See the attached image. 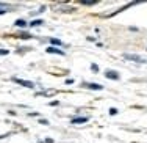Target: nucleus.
I'll return each mask as SVG.
<instances>
[{
    "label": "nucleus",
    "mask_w": 147,
    "mask_h": 143,
    "mask_svg": "<svg viewBox=\"0 0 147 143\" xmlns=\"http://www.w3.org/2000/svg\"><path fill=\"white\" fill-rule=\"evenodd\" d=\"M124 58H127V60L130 61H136V63H147V60H144L142 57H139V55H130V54H125Z\"/></svg>",
    "instance_id": "nucleus-1"
},
{
    "label": "nucleus",
    "mask_w": 147,
    "mask_h": 143,
    "mask_svg": "<svg viewBox=\"0 0 147 143\" xmlns=\"http://www.w3.org/2000/svg\"><path fill=\"white\" fill-rule=\"evenodd\" d=\"M13 82L19 83V85H22V86H27V88H34V83H33V82H30V80H22V79L14 77V79H13Z\"/></svg>",
    "instance_id": "nucleus-2"
},
{
    "label": "nucleus",
    "mask_w": 147,
    "mask_h": 143,
    "mask_svg": "<svg viewBox=\"0 0 147 143\" xmlns=\"http://www.w3.org/2000/svg\"><path fill=\"white\" fill-rule=\"evenodd\" d=\"M45 52H47V54H57V55H64V50H61V49H57V47H45Z\"/></svg>",
    "instance_id": "nucleus-3"
},
{
    "label": "nucleus",
    "mask_w": 147,
    "mask_h": 143,
    "mask_svg": "<svg viewBox=\"0 0 147 143\" xmlns=\"http://www.w3.org/2000/svg\"><path fill=\"white\" fill-rule=\"evenodd\" d=\"M88 120H89L88 116H75V118H72L71 123L72 124H83V123H88Z\"/></svg>",
    "instance_id": "nucleus-4"
},
{
    "label": "nucleus",
    "mask_w": 147,
    "mask_h": 143,
    "mask_svg": "<svg viewBox=\"0 0 147 143\" xmlns=\"http://www.w3.org/2000/svg\"><path fill=\"white\" fill-rule=\"evenodd\" d=\"M82 86H85L88 90H102L103 88V85H99V83H83Z\"/></svg>",
    "instance_id": "nucleus-5"
},
{
    "label": "nucleus",
    "mask_w": 147,
    "mask_h": 143,
    "mask_svg": "<svg viewBox=\"0 0 147 143\" xmlns=\"http://www.w3.org/2000/svg\"><path fill=\"white\" fill-rule=\"evenodd\" d=\"M105 77H107V79H113V80H119L121 76H119L116 71H107V72H105Z\"/></svg>",
    "instance_id": "nucleus-6"
},
{
    "label": "nucleus",
    "mask_w": 147,
    "mask_h": 143,
    "mask_svg": "<svg viewBox=\"0 0 147 143\" xmlns=\"http://www.w3.org/2000/svg\"><path fill=\"white\" fill-rule=\"evenodd\" d=\"M49 41H50V43H52V44H55V46H61V47H67V44H64V43H63V41H61V39H57V38H50V39H49Z\"/></svg>",
    "instance_id": "nucleus-7"
},
{
    "label": "nucleus",
    "mask_w": 147,
    "mask_h": 143,
    "mask_svg": "<svg viewBox=\"0 0 147 143\" xmlns=\"http://www.w3.org/2000/svg\"><path fill=\"white\" fill-rule=\"evenodd\" d=\"M17 38H24V39H31V38H33V35H30V33H27V32H20V33H17Z\"/></svg>",
    "instance_id": "nucleus-8"
},
{
    "label": "nucleus",
    "mask_w": 147,
    "mask_h": 143,
    "mask_svg": "<svg viewBox=\"0 0 147 143\" xmlns=\"http://www.w3.org/2000/svg\"><path fill=\"white\" fill-rule=\"evenodd\" d=\"M14 25L16 27H22V29H24V27H27L28 24H27V20H24V19H17L14 22Z\"/></svg>",
    "instance_id": "nucleus-9"
},
{
    "label": "nucleus",
    "mask_w": 147,
    "mask_h": 143,
    "mask_svg": "<svg viewBox=\"0 0 147 143\" xmlns=\"http://www.w3.org/2000/svg\"><path fill=\"white\" fill-rule=\"evenodd\" d=\"M42 22H44L42 19H34V20H31L28 25H30V27H36V25H42Z\"/></svg>",
    "instance_id": "nucleus-10"
},
{
    "label": "nucleus",
    "mask_w": 147,
    "mask_h": 143,
    "mask_svg": "<svg viewBox=\"0 0 147 143\" xmlns=\"http://www.w3.org/2000/svg\"><path fill=\"white\" fill-rule=\"evenodd\" d=\"M99 3V0H82V5H96Z\"/></svg>",
    "instance_id": "nucleus-11"
},
{
    "label": "nucleus",
    "mask_w": 147,
    "mask_h": 143,
    "mask_svg": "<svg viewBox=\"0 0 147 143\" xmlns=\"http://www.w3.org/2000/svg\"><path fill=\"white\" fill-rule=\"evenodd\" d=\"M9 50H5V49H0V55H8Z\"/></svg>",
    "instance_id": "nucleus-12"
},
{
    "label": "nucleus",
    "mask_w": 147,
    "mask_h": 143,
    "mask_svg": "<svg viewBox=\"0 0 147 143\" xmlns=\"http://www.w3.org/2000/svg\"><path fill=\"white\" fill-rule=\"evenodd\" d=\"M116 113H117V109H114V107L110 109V115H116Z\"/></svg>",
    "instance_id": "nucleus-13"
},
{
    "label": "nucleus",
    "mask_w": 147,
    "mask_h": 143,
    "mask_svg": "<svg viewBox=\"0 0 147 143\" xmlns=\"http://www.w3.org/2000/svg\"><path fill=\"white\" fill-rule=\"evenodd\" d=\"M39 123L42 124V126H47V124H49V121H47V120H39Z\"/></svg>",
    "instance_id": "nucleus-14"
},
{
    "label": "nucleus",
    "mask_w": 147,
    "mask_h": 143,
    "mask_svg": "<svg viewBox=\"0 0 147 143\" xmlns=\"http://www.w3.org/2000/svg\"><path fill=\"white\" fill-rule=\"evenodd\" d=\"M91 69H92V71H99V66H97V65H91Z\"/></svg>",
    "instance_id": "nucleus-15"
},
{
    "label": "nucleus",
    "mask_w": 147,
    "mask_h": 143,
    "mask_svg": "<svg viewBox=\"0 0 147 143\" xmlns=\"http://www.w3.org/2000/svg\"><path fill=\"white\" fill-rule=\"evenodd\" d=\"M58 104H59V102H58V101H53V102H50V106H52V107H57V106H58Z\"/></svg>",
    "instance_id": "nucleus-16"
},
{
    "label": "nucleus",
    "mask_w": 147,
    "mask_h": 143,
    "mask_svg": "<svg viewBox=\"0 0 147 143\" xmlns=\"http://www.w3.org/2000/svg\"><path fill=\"white\" fill-rule=\"evenodd\" d=\"M66 83H67V85H71V83H74V79H67V80H66Z\"/></svg>",
    "instance_id": "nucleus-17"
},
{
    "label": "nucleus",
    "mask_w": 147,
    "mask_h": 143,
    "mask_svg": "<svg viewBox=\"0 0 147 143\" xmlns=\"http://www.w3.org/2000/svg\"><path fill=\"white\" fill-rule=\"evenodd\" d=\"M0 8H6V3H3V2H0Z\"/></svg>",
    "instance_id": "nucleus-18"
},
{
    "label": "nucleus",
    "mask_w": 147,
    "mask_h": 143,
    "mask_svg": "<svg viewBox=\"0 0 147 143\" xmlns=\"http://www.w3.org/2000/svg\"><path fill=\"white\" fill-rule=\"evenodd\" d=\"M44 143H53V140H52V138H47V140H45Z\"/></svg>",
    "instance_id": "nucleus-19"
},
{
    "label": "nucleus",
    "mask_w": 147,
    "mask_h": 143,
    "mask_svg": "<svg viewBox=\"0 0 147 143\" xmlns=\"http://www.w3.org/2000/svg\"><path fill=\"white\" fill-rule=\"evenodd\" d=\"M8 10H0V14H3V13H6Z\"/></svg>",
    "instance_id": "nucleus-20"
}]
</instances>
